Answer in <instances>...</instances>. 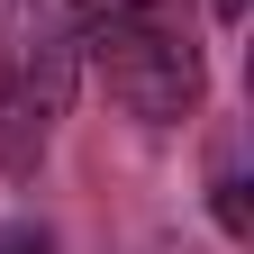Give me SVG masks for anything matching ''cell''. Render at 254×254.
Instances as JSON below:
<instances>
[{
	"label": "cell",
	"mask_w": 254,
	"mask_h": 254,
	"mask_svg": "<svg viewBox=\"0 0 254 254\" xmlns=\"http://www.w3.org/2000/svg\"><path fill=\"white\" fill-rule=\"evenodd\" d=\"M82 82V27L64 0H9L0 9V173L37 182L55 154V127Z\"/></svg>",
	"instance_id": "1"
},
{
	"label": "cell",
	"mask_w": 254,
	"mask_h": 254,
	"mask_svg": "<svg viewBox=\"0 0 254 254\" xmlns=\"http://www.w3.org/2000/svg\"><path fill=\"white\" fill-rule=\"evenodd\" d=\"M82 46H91V64H100L109 100L127 118L182 127L190 109H200V46H190V27L173 18V0L164 9H127V18H91Z\"/></svg>",
	"instance_id": "2"
},
{
	"label": "cell",
	"mask_w": 254,
	"mask_h": 254,
	"mask_svg": "<svg viewBox=\"0 0 254 254\" xmlns=\"http://www.w3.org/2000/svg\"><path fill=\"white\" fill-rule=\"evenodd\" d=\"M218 227L245 236V182H236V164H218Z\"/></svg>",
	"instance_id": "3"
},
{
	"label": "cell",
	"mask_w": 254,
	"mask_h": 254,
	"mask_svg": "<svg viewBox=\"0 0 254 254\" xmlns=\"http://www.w3.org/2000/svg\"><path fill=\"white\" fill-rule=\"evenodd\" d=\"M73 9V27H91V18H127V9H164V0H64Z\"/></svg>",
	"instance_id": "4"
},
{
	"label": "cell",
	"mask_w": 254,
	"mask_h": 254,
	"mask_svg": "<svg viewBox=\"0 0 254 254\" xmlns=\"http://www.w3.org/2000/svg\"><path fill=\"white\" fill-rule=\"evenodd\" d=\"M209 18H218V27H236V18H245V0H209Z\"/></svg>",
	"instance_id": "5"
},
{
	"label": "cell",
	"mask_w": 254,
	"mask_h": 254,
	"mask_svg": "<svg viewBox=\"0 0 254 254\" xmlns=\"http://www.w3.org/2000/svg\"><path fill=\"white\" fill-rule=\"evenodd\" d=\"M0 254H46V236H0Z\"/></svg>",
	"instance_id": "6"
}]
</instances>
